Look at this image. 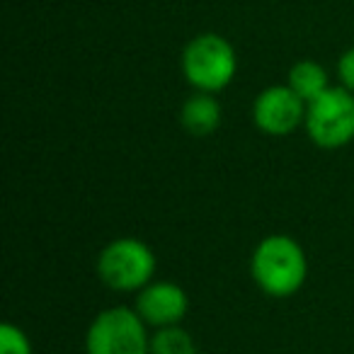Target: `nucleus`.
I'll use <instances>...</instances> for the list:
<instances>
[{
	"instance_id": "1",
	"label": "nucleus",
	"mask_w": 354,
	"mask_h": 354,
	"mask_svg": "<svg viewBox=\"0 0 354 354\" xmlns=\"http://www.w3.org/2000/svg\"><path fill=\"white\" fill-rule=\"evenodd\" d=\"M250 272L262 294L272 299H289L299 294L308 279V257L296 238L272 233L252 250Z\"/></svg>"
},
{
	"instance_id": "6",
	"label": "nucleus",
	"mask_w": 354,
	"mask_h": 354,
	"mask_svg": "<svg viewBox=\"0 0 354 354\" xmlns=\"http://www.w3.org/2000/svg\"><path fill=\"white\" fill-rule=\"evenodd\" d=\"M308 104L289 85H270L252 102V124L267 136H289L306 124Z\"/></svg>"
},
{
	"instance_id": "11",
	"label": "nucleus",
	"mask_w": 354,
	"mask_h": 354,
	"mask_svg": "<svg viewBox=\"0 0 354 354\" xmlns=\"http://www.w3.org/2000/svg\"><path fill=\"white\" fill-rule=\"evenodd\" d=\"M0 354H32V342L22 328L6 323L0 328Z\"/></svg>"
},
{
	"instance_id": "2",
	"label": "nucleus",
	"mask_w": 354,
	"mask_h": 354,
	"mask_svg": "<svg viewBox=\"0 0 354 354\" xmlns=\"http://www.w3.org/2000/svg\"><path fill=\"white\" fill-rule=\"evenodd\" d=\"M238 73V54L233 44L216 32L192 37L183 49V75L197 93L218 95Z\"/></svg>"
},
{
	"instance_id": "7",
	"label": "nucleus",
	"mask_w": 354,
	"mask_h": 354,
	"mask_svg": "<svg viewBox=\"0 0 354 354\" xmlns=\"http://www.w3.org/2000/svg\"><path fill=\"white\" fill-rule=\"evenodd\" d=\"M133 308L151 330L170 328V325H180L185 320L189 310V296L175 281L153 279L136 294Z\"/></svg>"
},
{
	"instance_id": "5",
	"label": "nucleus",
	"mask_w": 354,
	"mask_h": 354,
	"mask_svg": "<svg viewBox=\"0 0 354 354\" xmlns=\"http://www.w3.org/2000/svg\"><path fill=\"white\" fill-rule=\"evenodd\" d=\"M306 133L318 148L337 151L354 141V93L333 85L306 109Z\"/></svg>"
},
{
	"instance_id": "3",
	"label": "nucleus",
	"mask_w": 354,
	"mask_h": 354,
	"mask_svg": "<svg viewBox=\"0 0 354 354\" xmlns=\"http://www.w3.org/2000/svg\"><path fill=\"white\" fill-rule=\"evenodd\" d=\"M158 257L138 238H117L97 255V277L119 294H138L156 279Z\"/></svg>"
},
{
	"instance_id": "8",
	"label": "nucleus",
	"mask_w": 354,
	"mask_h": 354,
	"mask_svg": "<svg viewBox=\"0 0 354 354\" xmlns=\"http://www.w3.org/2000/svg\"><path fill=\"white\" fill-rule=\"evenodd\" d=\"M221 102L212 93H197L194 90L183 102V109H180L183 129L187 133H192V136H209V133H214L221 127Z\"/></svg>"
},
{
	"instance_id": "4",
	"label": "nucleus",
	"mask_w": 354,
	"mask_h": 354,
	"mask_svg": "<svg viewBox=\"0 0 354 354\" xmlns=\"http://www.w3.org/2000/svg\"><path fill=\"white\" fill-rule=\"evenodd\" d=\"M136 308L112 306L100 310L85 335L88 354H151V333Z\"/></svg>"
},
{
	"instance_id": "12",
	"label": "nucleus",
	"mask_w": 354,
	"mask_h": 354,
	"mask_svg": "<svg viewBox=\"0 0 354 354\" xmlns=\"http://www.w3.org/2000/svg\"><path fill=\"white\" fill-rule=\"evenodd\" d=\"M337 80L342 88L354 93V46H349L337 59Z\"/></svg>"
},
{
	"instance_id": "10",
	"label": "nucleus",
	"mask_w": 354,
	"mask_h": 354,
	"mask_svg": "<svg viewBox=\"0 0 354 354\" xmlns=\"http://www.w3.org/2000/svg\"><path fill=\"white\" fill-rule=\"evenodd\" d=\"M151 354H197V344L183 325H170L151 335Z\"/></svg>"
},
{
	"instance_id": "9",
	"label": "nucleus",
	"mask_w": 354,
	"mask_h": 354,
	"mask_svg": "<svg viewBox=\"0 0 354 354\" xmlns=\"http://www.w3.org/2000/svg\"><path fill=\"white\" fill-rule=\"evenodd\" d=\"M286 85H289L306 104L318 100L325 90L333 88V85H330V73L325 71V66L310 59L296 61V64L291 66L289 75H286Z\"/></svg>"
}]
</instances>
